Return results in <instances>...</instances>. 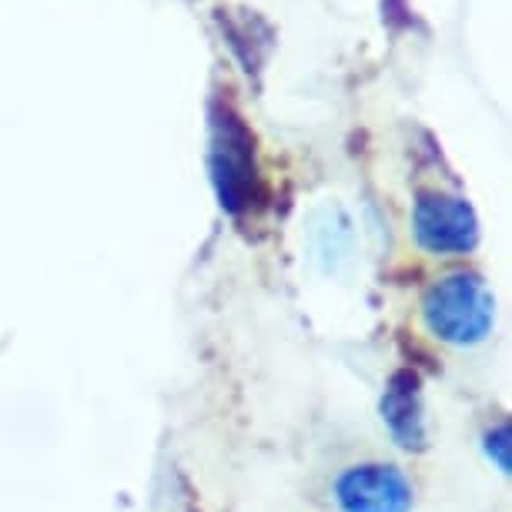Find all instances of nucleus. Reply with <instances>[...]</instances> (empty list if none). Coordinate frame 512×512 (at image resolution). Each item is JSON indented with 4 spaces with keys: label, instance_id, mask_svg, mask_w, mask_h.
Here are the masks:
<instances>
[{
    "label": "nucleus",
    "instance_id": "3",
    "mask_svg": "<svg viewBox=\"0 0 512 512\" xmlns=\"http://www.w3.org/2000/svg\"><path fill=\"white\" fill-rule=\"evenodd\" d=\"M412 235L429 255H469L479 245V218L466 198L422 191L412 208Z\"/></svg>",
    "mask_w": 512,
    "mask_h": 512
},
{
    "label": "nucleus",
    "instance_id": "8",
    "mask_svg": "<svg viewBox=\"0 0 512 512\" xmlns=\"http://www.w3.org/2000/svg\"><path fill=\"white\" fill-rule=\"evenodd\" d=\"M188 512H198V509H188Z\"/></svg>",
    "mask_w": 512,
    "mask_h": 512
},
{
    "label": "nucleus",
    "instance_id": "5",
    "mask_svg": "<svg viewBox=\"0 0 512 512\" xmlns=\"http://www.w3.org/2000/svg\"><path fill=\"white\" fill-rule=\"evenodd\" d=\"M382 422L395 439V446L405 452L429 449V432H425V405H422V379L415 369H399L389 375L385 392L379 399Z\"/></svg>",
    "mask_w": 512,
    "mask_h": 512
},
{
    "label": "nucleus",
    "instance_id": "2",
    "mask_svg": "<svg viewBox=\"0 0 512 512\" xmlns=\"http://www.w3.org/2000/svg\"><path fill=\"white\" fill-rule=\"evenodd\" d=\"M422 322L446 345H479L496 325V298L476 272L446 275L425 288Z\"/></svg>",
    "mask_w": 512,
    "mask_h": 512
},
{
    "label": "nucleus",
    "instance_id": "6",
    "mask_svg": "<svg viewBox=\"0 0 512 512\" xmlns=\"http://www.w3.org/2000/svg\"><path fill=\"white\" fill-rule=\"evenodd\" d=\"M218 24L225 31V41L228 47L235 51V57L245 67V74H258L272 54V44H275V34L262 17L251 14V11H221L218 14Z\"/></svg>",
    "mask_w": 512,
    "mask_h": 512
},
{
    "label": "nucleus",
    "instance_id": "4",
    "mask_svg": "<svg viewBox=\"0 0 512 512\" xmlns=\"http://www.w3.org/2000/svg\"><path fill=\"white\" fill-rule=\"evenodd\" d=\"M342 512H412V486L395 466H352L335 479Z\"/></svg>",
    "mask_w": 512,
    "mask_h": 512
},
{
    "label": "nucleus",
    "instance_id": "7",
    "mask_svg": "<svg viewBox=\"0 0 512 512\" xmlns=\"http://www.w3.org/2000/svg\"><path fill=\"white\" fill-rule=\"evenodd\" d=\"M482 449H486L492 466H496L502 476H509L512 472V425L499 422L496 429H489L486 439H482Z\"/></svg>",
    "mask_w": 512,
    "mask_h": 512
},
{
    "label": "nucleus",
    "instance_id": "1",
    "mask_svg": "<svg viewBox=\"0 0 512 512\" xmlns=\"http://www.w3.org/2000/svg\"><path fill=\"white\" fill-rule=\"evenodd\" d=\"M208 175L221 211L241 218L262 205V171H258L255 131L231 101H211L208 108Z\"/></svg>",
    "mask_w": 512,
    "mask_h": 512
}]
</instances>
